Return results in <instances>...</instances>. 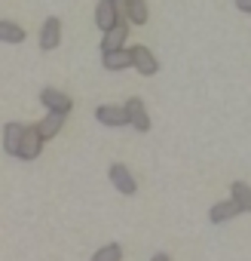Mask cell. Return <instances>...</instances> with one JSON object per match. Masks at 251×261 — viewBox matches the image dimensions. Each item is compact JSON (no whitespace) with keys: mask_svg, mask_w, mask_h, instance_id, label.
<instances>
[{"mask_svg":"<svg viewBox=\"0 0 251 261\" xmlns=\"http://www.w3.org/2000/svg\"><path fill=\"white\" fill-rule=\"evenodd\" d=\"M119 22H122V0H98V7H95V25L107 34Z\"/></svg>","mask_w":251,"mask_h":261,"instance_id":"6da1fadb","label":"cell"},{"mask_svg":"<svg viewBox=\"0 0 251 261\" xmlns=\"http://www.w3.org/2000/svg\"><path fill=\"white\" fill-rule=\"evenodd\" d=\"M122 111H125V123L132 129H138V133H147L150 129V117H147V108H144L141 98H129L122 105Z\"/></svg>","mask_w":251,"mask_h":261,"instance_id":"7a4b0ae2","label":"cell"},{"mask_svg":"<svg viewBox=\"0 0 251 261\" xmlns=\"http://www.w3.org/2000/svg\"><path fill=\"white\" fill-rule=\"evenodd\" d=\"M40 101H43V108L49 111V114H71V108H74V101H71V95H65L61 89H52V86H46L43 92H40Z\"/></svg>","mask_w":251,"mask_h":261,"instance_id":"3957f363","label":"cell"},{"mask_svg":"<svg viewBox=\"0 0 251 261\" xmlns=\"http://www.w3.org/2000/svg\"><path fill=\"white\" fill-rule=\"evenodd\" d=\"M107 175H110L113 188H116L119 194H125V197H132V194L138 191V181H135V175L129 172V166H122V163H113V166L107 169Z\"/></svg>","mask_w":251,"mask_h":261,"instance_id":"277c9868","label":"cell"},{"mask_svg":"<svg viewBox=\"0 0 251 261\" xmlns=\"http://www.w3.org/2000/svg\"><path fill=\"white\" fill-rule=\"evenodd\" d=\"M129 56H132V68H135L138 74L153 77V74L160 71V62L153 59V53H150L147 46H132V49H129Z\"/></svg>","mask_w":251,"mask_h":261,"instance_id":"5b68a950","label":"cell"},{"mask_svg":"<svg viewBox=\"0 0 251 261\" xmlns=\"http://www.w3.org/2000/svg\"><path fill=\"white\" fill-rule=\"evenodd\" d=\"M40 151H43V139L37 133V126H25V136L19 145V160H37Z\"/></svg>","mask_w":251,"mask_h":261,"instance_id":"8992f818","label":"cell"},{"mask_svg":"<svg viewBox=\"0 0 251 261\" xmlns=\"http://www.w3.org/2000/svg\"><path fill=\"white\" fill-rule=\"evenodd\" d=\"M58 40H61V22L55 16H49L43 22V28H40V49L43 53H52L58 46Z\"/></svg>","mask_w":251,"mask_h":261,"instance_id":"52a82bcc","label":"cell"},{"mask_svg":"<svg viewBox=\"0 0 251 261\" xmlns=\"http://www.w3.org/2000/svg\"><path fill=\"white\" fill-rule=\"evenodd\" d=\"M25 136V123H7L4 126V151L10 157H19V145Z\"/></svg>","mask_w":251,"mask_h":261,"instance_id":"ba28073f","label":"cell"},{"mask_svg":"<svg viewBox=\"0 0 251 261\" xmlns=\"http://www.w3.org/2000/svg\"><path fill=\"white\" fill-rule=\"evenodd\" d=\"M95 120H98L101 126H129V123H125V111L116 108V105H101V108L95 111Z\"/></svg>","mask_w":251,"mask_h":261,"instance_id":"9c48e42d","label":"cell"},{"mask_svg":"<svg viewBox=\"0 0 251 261\" xmlns=\"http://www.w3.org/2000/svg\"><path fill=\"white\" fill-rule=\"evenodd\" d=\"M125 37H129V28H125V22H119V25H113V28L104 34L101 49H104V53H116V49H122Z\"/></svg>","mask_w":251,"mask_h":261,"instance_id":"30bf717a","label":"cell"},{"mask_svg":"<svg viewBox=\"0 0 251 261\" xmlns=\"http://www.w3.org/2000/svg\"><path fill=\"white\" fill-rule=\"evenodd\" d=\"M61 126H65V114H46V117L37 123V133H40L43 142H49V139H55V136L61 133Z\"/></svg>","mask_w":251,"mask_h":261,"instance_id":"8fae6325","label":"cell"},{"mask_svg":"<svg viewBox=\"0 0 251 261\" xmlns=\"http://www.w3.org/2000/svg\"><path fill=\"white\" fill-rule=\"evenodd\" d=\"M122 16L129 19L132 25H147V4L144 0H122Z\"/></svg>","mask_w":251,"mask_h":261,"instance_id":"7c38bea8","label":"cell"},{"mask_svg":"<svg viewBox=\"0 0 251 261\" xmlns=\"http://www.w3.org/2000/svg\"><path fill=\"white\" fill-rule=\"evenodd\" d=\"M236 215H242V212H239V206H236L233 200L214 203V206L208 209V221H211V224H224V221H230V218H236Z\"/></svg>","mask_w":251,"mask_h":261,"instance_id":"4fadbf2b","label":"cell"},{"mask_svg":"<svg viewBox=\"0 0 251 261\" xmlns=\"http://www.w3.org/2000/svg\"><path fill=\"white\" fill-rule=\"evenodd\" d=\"M101 65H104L107 71H125V68H132V56H129V49L104 53V56H101Z\"/></svg>","mask_w":251,"mask_h":261,"instance_id":"5bb4252c","label":"cell"},{"mask_svg":"<svg viewBox=\"0 0 251 261\" xmlns=\"http://www.w3.org/2000/svg\"><path fill=\"white\" fill-rule=\"evenodd\" d=\"M230 194H233V203L239 206V212H251V188L245 181H233Z\"/></svg>","mask_w":251,"mask_h":261,"instance_id":"9a60e30c","label":"cell"},{"mask_svg":"<svg viewBox=\"0 0 251 261\" xmlns=\"http://www.w3.org/2000/svg\"><path fill=\"white\" fill-rule=\"evenodd\" d=\"M25 40V28L16 22L0 19V43H22Z\"/></svg>","mask_w":251,"mask_h":261,"instance_id":"2e32d148","label":"cell"},{"mask_svg":"<svg viewBox=\"0 0 251 261\" xmlns=\"http://www.w3.org/2000/svg\"><path fill=\"white\" fill-rule=\"evenodd\" d=\"M92 261H122V246L119 243H107V246H101L92 255Z\"/></svg>","mask_w":251,"mask_h":261,"instance_id":"e0dca14e","label":"cell"},{"mask_svg":"<svg viewBox=\"0 0 251 261\" xmlns=\"http://www.w3.org/2000/svg\"><path fill=\"white\" fill-rule=\"evenodd\" d=\"M236 4H239L242 13H251V0H236Z\"/></svg>","mask_w":251,"mask_h":261,"instance_id":"ac0fdd59","label":"cell"},{"mask_svg":"<svg viewBox=\"0 0 251 261\" xmlns=\"http://www.w3.org/2000/svg\"><path fill=\"white\" fill-rule=\"evenodd\" d=\"M150 261H169V255H166V252H156V255H153Z\"/></svg>","mask_w":251,"mask_h":261,"instance_id":"d6986e66","label":"cell"}]
</instances>
